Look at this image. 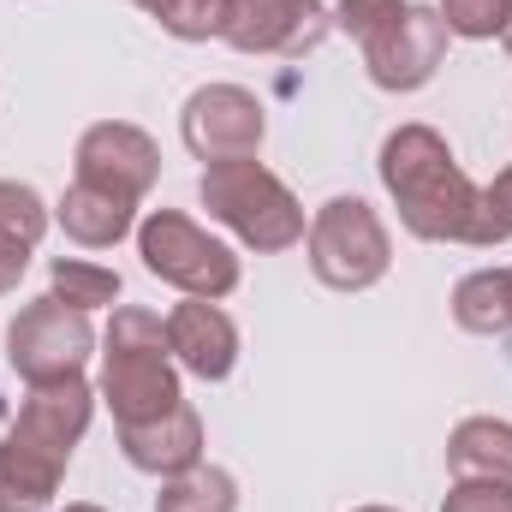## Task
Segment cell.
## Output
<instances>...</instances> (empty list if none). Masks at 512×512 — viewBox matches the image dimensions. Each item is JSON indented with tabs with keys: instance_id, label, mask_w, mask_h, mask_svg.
<instances>
[{
	"instance_id": "obj_1",
	"label": "cell",
	"mask_w": 512,
	"mask_h": 512,
	"mask_svg": "<svg viewBox=\"0 0 512 512\" xmlns=\"http://www.w3.org/2000/svg\"><path fill=\"white\" fill-rule=\"evenodd\" d=\"M387 197L399 209V227L423 245H477L495 251L501 233L483 209V185H471V173L459 167L453 143L435 126H393L376 155Z\"/></svg>"
},
{
	"instance_id": "obj_2",
	"label": "cell",
	"mask_w": 512,
	"mask_h": 512,
	"mask_svg": "<svg viewBox=\"0 0 512 512\" xmlns=\"http://www.w3.org/2000/svg\"><path fill=\"white\" fill-rule=\"evenodd\" d=\"M90 411H96V387L84 376L24 393L12 429L0 435V512H42L60 495V477L90 429Z\"/></svg>"
},
{
	"instance_id": "obj_3",
	"label": "cell",
	"mask_w": 512,
	"mask_h": 512,
	"mask_svg": "<svg viewBox=\"0 0 512 512\" xmlns=\"http://www.w3.org/2000/svg\"><path fill=\"white\" fill-rule=\"evenodd\" d=\"M96 393L114 411V429L120 423H155L173 405H185L179 364L167 352V322L155 310L114 304V322L102 334V382H96Z\"/></svg>"
},
{
	"instance_id": "obj_4",
	"label": "cell",
	"mask_w": 512,
	"mask_h": 512,
	"mask_svg": "<svg viewBox=\"0 0 512 512\" xmlns=\"http://www.w3.org/2000/svg\"><path fill=\"white\" fill-rule=\"evenodd\" d=\"M197 197L209 209V221H221L245 251L256 256H280L292 245H304L310 221H304V203L292 197V185L262 167L256 155H239V161H215L203 167L197 179Z\"/></svg>"
},
{
	"instance_id": "obj_5",
	"label": "cell",
	"mask_w": 512,
	"mask_h": 512,
	"mask_svg": "<svg viewBox=\"0 0 512 512\" xmlns=\"http://www.w3.org/2000/svg\"><path fill=\"white\" fill-rule=\"evenodd\" d=\"M304 256L328 292H370L393 268V239H387V221L364 197H328L310 215Z\"/></svg>"
},
{
	"instance_id": "obj_6",
	"label": "cell",
	"mask_w": 512,
	"mask_h": 512,
	"mask_svg": "<svg viewBox=\"0 0 512 512\" xmlns=\"http://www.w3.org/2000/svg\"><path fill=\"white\" fill-rule=\"evenodd\" d=\"M137 256H143V268L155 280H167L185 298L221 304V298L239 292V256H233V245H221L209 227H197L179 209H149L137 221Z\"/></svg>"
},
{
	"instance_id": "obj_7",
	"label": "cell",
	"mask_w": 512,
	"mask_h": 512,
	"mask_svg": "<svg viewBox=\"0 0 512 512\" xmlns=\"http://www.w3.org/2000/svg\"><path fill=\"white\" fill-rule=\"evenodd\" d=\"M96 352V328H90V310H72L60 304L54 292L30 298L12 322H6V364L24 376L30 387L42 382H66V376H84Z\"/></svg>"
},
{
	"instance_id": "obj_8",
	"label": "cell",
	"mask_w": 512,
	"mask_h": 512,
	"mask_svg": "<svg viewBox=\"0 0 512 512\" xmlns=\"http://www.w3.org/2000/svg\"><path fill=\"white\" fill-rule=\"evenodd\" d=\"M179 137L185 149L215 167V161H239V155H256L262 137H268V114L245 84H203L185 96L179 108Z\"/></svg>"
},
{
	"instance_id": "obj_9",
	"label": "cell",
	"mask_w": 512,
	"mask_h": 512,
	"mask_svg": "<svg viewBox=\"0 0 512 512\" xmlns=\"http://www.w3.org/2000/svg\"><path fill=\"white\" fill-rule=\"evenodd\" d=\"M78 179L96 185V191H114L126 203H143L161 179V149L155 137L131 120H96V126L78 137V155H72Z\"/></svg>"
},
{
	"instance_id": "obj_10",
	"label": "cell",
	"mask_w": 512,
	"mask_h": 512,
	"mask_svg": "<svg viewBox=\"0 0 512 512\" xmlns=\"http://www.w3.org/2000/svg\"><path fill=\"white\" fill-rule=\"evenodd\" d=\"M441 60H447V24H441L435 6H417V0L405 6V18L387 36H376L364 48V72H370V84L387 90V96L423 90L441 72Z\"/></svg>"
},
{
	"instance_id": "obj_11",
	"label": "cell",
	"mask_w": 512,
	"mask_h": 512,
	"mask_svg": "<svg viewBox=\"0 0 512 512\" xmlns=\"http://www.w3.org/2000/svg\"><path fill=\"white\" fill-rule=\"evenodd\" d=\"M328 24L334 18L322 0H227L221 42L239 54H304L322 42Z\"/></svg>"
},
{
	"instance_id": "obj_12",
	"label": "cell",
	"mask_w": 512,
	"mask_h": 512,
	"mask_svg": "<svg viewBox=\"0 0 512 512\" xmlns=\"http://www.w3.org/2000/svg\"><path fill=\"white\" fill-rule=\"evenodd\" d=\"M167 352L197 382H227L233 364H239V328H233V316L221 304L185 298V304L167 310Z\"/></svg>"
},
{
	"instance_id": "obj_13",
	"label": "cell",
	"mask_w": 512,
	"mask_h": 512,
	"mask_svg": "<svg viewBox=\"0 0 512 512\" xmlns=\"http://www.w3.org/2000/svg\"><path fill=\"white\" fill-rule=\"evenodd\" d=\"M120 453L143 477H179V471L203 465V417H197V405L185 399L155 423H120Z\"/></svg>"
},
{
	"instance_id": "obj_14",
	"label": "cell",
	"mask_w": 512,
	"mask_h": 512,
	"mask_svg": "<svg viewBox=\"0 0 512 512\" xmlns=\"http://www.w3.org/2000/svg\"><path fill=\"white\" fill-rule=\"evenodd\" d=\"M54 221H60V233H66L72 245H84V251H114L120 239L137 233V203L114 197V191H96V185H84V179H72L66 197H60V209H54Z\"/></svg>"
},
{
	"instance_id": "obj_15",
	"label": "cell",
	"mask_w": 512,
	"mask_h": 512,
	"mask_svg": "<svg viewBox=\"0 0 512 512\" xmlns=\"http://www.w3.org/2000/svg\"><path fill=\"white\" fill-rule=\"evenodd\" d=\"M453 483H507L512 489V423L507 417H465L447 435Z\"/></svg>"
},
{
	"instance_id": "obj_16",
	"label": "cell",
	"mask_w": 512,
	"mask_h": 512,
	"mask_svg": "<svg viewBox=\"0 0 512 512\" xmlns=\"http://www.w3.org/2000/svg\"><path fill=\"white\" fill-rule=\"evenodd\" d=\"M453 322L477 340L512 334V268H477L453 286Z\"/></svg>"
},
{
	"instance_id": "obj_17",
	"label": "cell",
	"mask_w": 512,
	"mask_h": 512,
	"mask_svg": "<svg viewBox=\"0 0 512 512\" xmlns=\"http://www.w3.org/2000/svg\"><path fill=\"white\" fill-rule=\"evenodd\" d=\"M155 512H239V483L221 465H191L179 477H161Z\"/></svg>"
},
{
	"instance_id": "obj_18",
	"label": "cell",
	"mask_w": 512,
	"mask_h": 512,
	"mask_svg": "<svg viewBox=\"0 0 512 512\" xmlns=\"http://www.w3.org/2000/svg\"><path fill=\"white\" fill-rule=\"evenodd\" d=\"M48 292L72 310H114L120 304V274L90 262V256H54L48 262Z\"/></svg>"
},
{
	"instance_id": "obj_19",
	"label": "cell",
	"mask_w": 512,
	"mask_h": 512,
	"mask_svg": "<svg viewBox=\"0 0 512 512\" xmlns=\"http://www.w3.org/2000/svg\"><path fill=\"white\" fill-rule=\"evenodd\" d=\"M48 203L36 197V185H18V179H0V233L6 239H24V245H42L48 233Z\"/></svg>"
},
{
	"instance_id": "obj_20",
	"label": "cell",
	"mask_w": 512,
	"mask_h": 512,
	"mask_svg": "<svg viewBox=\"0 0 512 512\" xmlns=\"http://www.w3.org/2000/svg\"><path fill=\"white\" fill-rule=\"evenodd\" d=\"M447 36H465V42H495L512 18V0H441L435 6Z\"/></svg>"
},
{
	"instance_id": "obj_21",
	"label": "cell",
	"mask_w": 512,
	"mask_h": 512,
	"mask_svg": "<svg viewBox=\"0 0 512 512\" xmlns=\"http://www.w3.org/2000/svg\"><path fill=\"white\" fill-rule=\"evenodd\" d=\"M405 6H411V0H340V6H334V30L352 36L358 54H364L376 36H387V30L405 18Z\"/></svg>"
},
{
	"instance_id": "obj_22",
	"label": "cell",
	"mask_w": 512,
	"mask_h": 512,
	"mask_svg": "<svg viewBox=\"0 0 512 512\" xmlns=\"http://www.w3.org/2000/svg\"><path fill=\"white\" fill-rule=\"evenodd\" d=\"M155 24L167 36H179V42H209L227 24V0H161Z\"/></svg>"
},
{
	"instance_id": "obj_23",
	"label": "cell",
	"mask_w": 512,
	"mask_h": 512,
	"mask_svg": "<svg viewBox=\"0 0 512 512\" xmlns=\"http://www.w3.org/2000/svg\"><path fill=\"white\" fill-rule=\"evenodd\" d=\"M441 512H512L507 483H453L441 495Z\"/></svg>"
},
{
	"instance_id": "obj_24",
	"label": "cell",
	"mask_w": 512,
	"mask_h": 512,
	"mask_svg": "<svg viewBox=\"0 0 512 512\" xmlns=\"http://www.w3.org/2000/svg\"><path fill=\"white\" fill-rule=\"evenodd\" d=\"M483 209H489V221H495V233H501V245L512 239V167L495 173V185H483Z\"/></svg>"
},
{
	"instance_id": "obj_25",
	"label": "cell",
	"mask_w": 512,
	"mask_h": 512,
	"mask_svg": "<svg viewBox=\"0 0 512 512\" xmlns=\"http://www.w3.org/2000/svg\"><path fill=\"white\" fill-rule=\"evenodd\" d=\"M30 256H36V245H24V239H6V233H0V298H6V292H18V280L30 274Z\"/></svg>"
},
{
	"instance_id": "obj_26",
	"label": "cell",
	"mask_w": 512,
	"mask_h": 512,
	"mask_svg": "<svg viewBox=\"0 0 512 512\" xmlns=\"http://www.w3.org/2000/svg\"><path fill=\"white\" fill-rule=\"evenodd\" d=\"M131 6H137V12H149V18L161 12V0H131Z\"/></svg>"
},
{
	"instance_id": "obj_27",
	"label": "cell",
	"mask_w": 512,
	"mask_h": 512,
	"mask_svg": "<svg viewBox=\"0 0 512 512\" xmlns=\"http://www.w3.org/2000/svg\"><path fill=\"white\" fill-rule=\"evenodd\" d=\"M66 512H102V507H90V501H78V507H66Z\"/></svg>"
},
{
	"instance_id": "obj_28",
	"label": "cell",
	"mask_w": 512,
	"mask_h": 512,
	"mask_svg": "<svg viewBox=\"0 0 512 512\" xmlns=\"http://www.w3.org/2000/svg\"><path fill=\"white\" fill-rule=\"evenodd\" d=\"M501 42H507V54H512V18H507V30H501Z\"/></svg>"
},
{
	"instance_id": "obj_29",
	"label": "cell",
	"mask_w": 512,
	"mask_h": 512,
	"mask_svg": "<svg viewBox=\"0 0 512 512\" xmlns=\"http://www.w3.org/2000/svg\"><path fill=\"white\" fill-rule=\"evenodd\" d=\"M358 512H399V507H358Z\"/></svg>"
}]
</instances>
